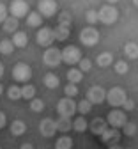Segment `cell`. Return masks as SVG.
I'll return each instance as SVG.
<instances>
[{"label": "cell", "instance_id": "cell-1", "mask_svg": "<svg viewBox=\"0 0 138 149\" xmlns=\"http://www.w3.org/2000/svg\"><path fill=\"white\" fill-rule=\"evenodd\" d=\"M119 18V11H117L113 6H103L99 11H97V22H103L105 25H112L117 22Z\"/></svg>", "mask_w": 138, "mask_h": 149}, {"label": "cell", "instance_id": "cell-2", "mask_svg": "<svg viewBox=\"0 0 138 149\" xmlns=\"http://www.w3.org/2000/svg\"><path fill=\"white\" fill-rule=\"evenodd\" d=\"M128 98V94H126V91L122 89V87H112L108 92H106V96H105V100L112 105V107H122V103H124V100Z\"/></svg>", "mask_w": 138, "mask_h": 149}, {"label": "cell", "instance_id": "cell-3", "mask_svg": "<svg viewBox=\"0 0 138 149\" xmlns=\"http://www.w3.org/2000/svg\"><path fill=\"white\" fill-rule=\"evenodd\" d=\"M126 123H128L126 112H122V110H119V108H113L110 114H108V117H106V124H108L110 128H113V130L122 128Z\"/></svg>", "mask_w": 138, "mask_h": 149}, {"label": "cell", "instance_id": "cell-4", "mask_svg": "<svg viewBox=\"0 0 138 149\" xmlns=\"http://www.w3.org/2000/svg\"><path fill=\"white\" fill-rule=\"evenodd\" d=\"M60 57H62V62H66L69 66H74V64L80 62L82 52H80V48H76V46L71 45V46H66L64 50H60Z\"/></svg>", "mask_w": 138, "mask_h": 149}, {"label": "cell", "instance_id": "cell-5", "mask_svg": "<svg viewBox=\"0 0 138 149\" xmlns=\"http://www.w3.org/2000/svg\"><path fill=\"white\" fill-rule=\"evenodd\" d=\"M12 78L16 82H28L32 78V68L25 62H18L12 68Z\"/></svg>", "mask_w": 138, "mask_h": 149}, {"label": "cell", "instance_id": "cell-6", "mask_svg": "<svg viewBox=\"0 0 138 149\" xmlns=\"http://www.w3.org/2000/svg\"><path fill=\"white\" fill-rule=\"evenodd\" d=\"M57 112L60 114V117H67L71 119L76 114V103L71 98H62L60 101L57 103Z\"/></svg>", "mask_w": 138, "mask_h": 149}, {"label": "cell", "instance_id": "cell-7", "mask_svg": "<svg viewBox=\"0 0 138 149\" xmlns=\"http://www.w3.org/2000/svg\"><path fill=\"white\" fill-rule=\"evenodd\" d=\"M43 62H44L48 68H57L58 64L62 62L60 50H58V48H55V46H50V48H46V52L43 53Z\"/></svg>", "mask_w": 138, "mask_h": 149}, {"label": "cell", "instance_id": "cell-8", "mask_svg": "<svg viewBox=\"0 0 138 149\" xmlns=\"http://www.w3.org/2000/svg\"><path fill=\"white\" fill-rule=\"evenodd\" d=\"M80 41L85 46H94V45L99 43V32H97L94 27H85L80 32Z\"/></svg>", "mask_w": 138, "mask_h": 149}, {"label": "cell", "instance_id": "cell-9", "mask_svg": "<svg viewBox=\"0 0 138 149\" xmlns=\"http://www.w3.org/2000/svg\"><path fill=\"white\" fill-rule=\"evenodd\" d=\"M105 96H106V91L101 87V85H92L90 89H89V92H87V101L90 103V105H99V103H103L105 101Z\"/></svg>", "mask_w": 138, "mask_h": 149}, {"label": "cell", "instance_id": "cell-10", "mask_svg": "<svg viewBox=\"0 0 138 149\" xmlns=\"http://www.w3.org/2000/svg\"><path fill=\"white\" fill-rule=\"evenodd\" d=\"M35 39H37V45L39 46H44V48H50L55 41V37H53V30L51 29H39L37 30V36H35Z\"/></svg>", "mask_w": 138, "mask_h": 149}, {"label": "cell", "instance_id": "cell-11", "mask_svg": "<svg viewBox=\"0 0 138 149\" xmlns=\"http://www.w3.org/2000/svg\"><path fill=\"white\" fill-rule=\"evenodd\" d=\"M11 16L16 18V20H19V18L27 16L30 11H28V4L25 2V0H12L11 2Z\"/></svg>", "mask_w": 138, "mask_h": 149}, {"label": "cell", "instance_id": "cell-12", "mask_svg": "<svg viewBox=\"0 0 138 149\" xmlns=\"http://www.w3.org/2000/svg\"><path fill=\"white\" fill-rule=\"evenodd\" d=\"M37 13L41 16H44V18H51L57 13V2L55 0H39Z\"/></svg>", "mask_w": 138, "mask_h": 149}, {"label": "cell", "instance_id": "cell-13", "mask_svg": "<svg viewBox=\"0 0 138 149\" xmlns=\"http://www.w3.org/2000/svg\"><path fill=\"white\" fill-rule=\"evenodd\" d=\"M39 132H41V135L43 137H53L55 135V132H57V128H55V121L53 119H50V117H46V119H43L41 123H39Z\"/></svg>", "mask_w": 138, "mask_h": 149}, {"label": "cell", "instance_id": "cell-14", "mask_svg": "<svg viewBox=\"0 0 138 149\" xmlns=\"http://www.w3.org/2000/svg\"><path fill=\"white\" fill-rule=\"evenodd\" d=\"M101 139H103L105 144H117L121 139V132L119 130H113V128H106L101 135Z\"/></svg>", "mask_w": 138, "mask_h": 149}, {"label": "cell", "instance_id": "cell-15", "mask_svg": "<svg viewBox=\"0 0 138 149\" xmlns=\"http://www.w3.org/2000/svg\"><path fill=\"white\" fill-rule=\"evenodd\" d=\"M11 43H12L14 48H25L27 43H28V36L25 32H21V30H16L14 36H12V39H11Z\"/></svg>", "mask_w": 138, "mask_h": 149}, {"label": "cell", "instance_id": "cell-16", "mask_svg": "<svg viewBox=\"0 0 138 149\" xmlns=\"http://www.w3.org/2000/svg\"><path fill=\"white\" fill-rule=\"evenodd\" d=\"M89 128H90V132H92L94 135H103V132L108 128V124H106V121H105V119L96 117V119L89 124Z\"/></svg>", "mask_w": 138, "mask_h": 149}, {"label": "cell", "instance_id": "cell-17", "mask_svg": "<svg viewBox=\"0 0 138 149\" xmlns=\"http://www.w3.org/2000/svg\"><path fill=\"white\" fill-rule=\"evenodd\" d=\"M69 34H71V27H67V25H57V29L53 30V37L57 41H66Z\"/></svg>", "mask_w": 138, "mask_h": 149}, {"label": "cell", "instance_id": "cell-18", "mask_svg": "<svg viewBox=\"0 0 138 149\" xmlns=\"http://www.w3.org/2000/svg\"><path fill=\"white\" fill-rule=\"evenodd\" d=\"M25 132H27V124H25L21 119H14V121L11 123V133H12L14 137H21Z\"/></svg>", "mask_w": 138, "mask_h": 149}, {"label": "cell", "instance_id": "cell-19", "mask_svg": "<svg viewBox=\"0 0 138 149\" xmlns=\"http://www.w3.org/2000/svg\"><path fill=\"white\" fill-rule=\"evenodd\" d=\"M55 128L58 130V132H62V133H67L69 130L73 128V123H71V119H67V117H58V119L55 121Z\"/></svg>", "mask_w": 138, "mask_h": 149}, {"label": "cell", "instance_id": "cell-20", "mask_svg": "<svg viewBox=\"0 0 138 149\" xmlns=\"http://www.w3.org/2000/svg\"><path fill=\"white\" fill-rule=\"evenodd\" d=\"M96 62H97V66H99V68H108L113 62V55L110 52H105L101 55H97V61Z\"/></svg>", "mask_w": 138, "mask_h": 149}, {"label": "cell", "instance_id": "cell-21", "mask_svg": "<svg viewBox=\"0 0 138 149\" xmlns=\"http://www.w3.org/2000/svg\"><path fill=\"white\" fill-rule=\"evenodd\" d=\"M43 23V16L39 13H28L27 14V25L28 27H41Z\"/></svg>", "mask_w": 138, "mask_h": 149}, {"label": "cell", "instance_id": "cell-22", "mask_svg": "<svg viewBox=\"0 0 138 149\" xmlns=\"http://www.w3.org/2000/svg\"><path fill=\"white\" fill-rule=\"evenodd\" d=\"M87 128H89V123L85 121V117H83V116L76 117V119L73 121V130H74V132H78V133H83Z\"/></svg>", "mask_w": 138, "mask_h": 149}, {"label": "cell", "instance_id": "cell-23", "mask_svg": "<svg viewBox=\"0 0 138 149\" xmlns=\"http://www.w3.org/2000/svg\"><path fill=\"white\" fill-rule=\"evenodd\" d=\"M58 84H60V80H58V77H57L55 73H46L44 74V85L48 89H57Z\"/></svg>", "mask_w": 138, "mask_h": 149}, {"label": "cell", "instance_id": "cell-24", "mask_svg": "<svg viewBox=\"0 0 138 149\" xmlns=\"http://www.w3.org/2000/svg\"><path fill=\"white\" fill-rule=\"evenodd\" d=\"M21 89V100H34L35 98V87L32 84H25Z\"/></svg>", "mask_w": 138, "mask_h": 149}, {"label": "cell", "instance_id": "cell-25", "mask_svg": "<svg viewBox=\"0 0 138 149\" xmlns=\"http://www.w3.org/2000/svg\"><path fill=\"white\" fill-rule=\"evenodd\" d=\"M82 78H83V73L80 71V69H69L67 71V82L69 84H80L82 82Z\"/></svg>", "mask_w": 138, "mask_h": 149}, {"label": "cell", "instance_id": "cell-26", "mask_svg": "<svg viewBox=\"0 0 138 149\" xmlns=\"http://www.w3.org/2000/svg\"><path fill=\"white\" fill-rule=\"evenodd\" d=\"M71 147H73V139L67 135L57 139V142H55V149H71Z\"/></svg>", "mask_w": 138, "mask_h": 149}, {"label": "cell", "instance_id": "cell-27", "mask_svg": "<svg viewBox=\"0 0 138 149\" xmlns=\"http://www.w3.org/2000/svg\"><path fill=\"white\" fill-rule=\"evenodd\" d=\"M4 30L11 32V34H14L18 30V20H16V18H12V16L6 18V20H4Z\"/></svg>", "mask_w": 138, "mask_h": 149}, {"label": "cell", "instance_id": "cell-28", "mask_svg": "<svg viewBox=\"0 0 138 149\" xmlns=\"http://www.w3.org/2000/svg\"><path fill=\"white\" fill-rule=\"evenodd\" d=\"M124 53L128 55L129 59H136V57H138V45H136V43H133V41H131V43H128V45L124 46Z\"/></svg>", "mask_w": 138, "mask_h": 149}, {"label": "cell", "instance_id": "cell-29", "mask_svg": "<svg viewBox=\"0 0 138 149\" xmlns=\"http://www.w3.org/2000/svg\"><path fill=\"white\" fill-rule=\"evenodd\" d=\"M14 52V46L11 43V39H2L0 41V55H9Z\"/></svg>", "mask_w": 138, "mask_h": 149}, {"label": "cell", "instance_id": "cell-30", "mask_svg": "<svg viewBox=\"0 0 138 149\" xmlns=\"http://www.w3.org/2000/svg\"><path fill=\"white\" fill-rule=\"evenodd\" d=\"M136 123H133V121H128L124 126H122V132H124V135L126 137H135L136 135Z\"/></svg>", "mask_w": 138, "mask_h": 149}, {"label": "cell", "instance_id": "cell-31", "mask_svg": "<svg viewBox=\"0 0 138 149\" xmlns=\"http://www.w3.org/2000/svg\"><path fill=\"white\" fill-rule=\"evenodd\" d=\"M90 110H92V105H90V103H89L87 100H82L80 103H78V105H76V112H80V114H82L83 117H85V116L89 114V112H90Z\"/></svg>", "mask_w": 138, "mask_h": 149}, {"label": "cell", "instance_id": "cell-32", "mask_svg": "<svg viewBox=\"0 0 138 149\" xmlns=\"http://www.w3.org/2000/svg\"><path fill=\"white\" fill-rule=\"evenodd\" d=\"M7 96H9V100H12V101L21 100V89H19L18 85H11V87L7 89Z\"/></svg>", "mask_w": 138, "mask_h": 149}, {"label": "cell", "instance_id": "cell-33", "mask_svg": "<svg viewBox=\"0 0 138 149\" xmlns=\"http://www.w3.org/2000/svg\"><path fill=\"white\" fill-rule=\"evenodd\" d=\"M71 23H73L71 13H60V14H58V25H67V27H71Z\"/></svg>", "mask_w": 138, "mask_h": 149}, {"label": "cell", "instance_id": "cell-34", "mask_svg": "<svg viewBox=\"0 0 138 149\" xmlns=\"http://www.w3.org/2000/svg\"><path fill=\"white\" fill-rule=\"evenodd\" d=\"M64 94H66V98H74V96H78V87L74 85V84H67L66 87H64Z\"/></svg>", "mask_w": 138, "mask_h": 149}, {"label": "cell", "instance_id": "cell-35", "mask_svg": "<svg viewBox=\"0 0 138 149\" xmlns=\"http://www.w3.org/2000/svg\"><path fill=\"white\" fill-rule=\"evenodd\" d=\"M43 108H44L43 100H39V98L30 100V110H32V112H43Z\"/></svg>", "mask_w": 138, "mask_h": 149}, {"label": "cell", "instance_id": "cell-36", "mask_svg": "<svg viewBox=\"0 0 138 149\" xmlns=\"http://www.w3.org/2000/svg\"><path fill=\"white\" fill-rule=\"evenodd\" d=\"M113 69H115V73L124 74V73H128L129 66H128V62H124V61H117V62H115V66H113Z\"/></svg>", "mask_w": 138, "mask_h": 149}, {"label": "cell", "instance_id": "cell-37", "mask_svg": "<svg viewBox=\"0 0 138 149\" xmlns=\"http://www.w3.org/2000/svg\"><path fill=\"white\" fill-rule=\"evenodd\" d=\"M78 64H80V68H78V69H80L82 73L85 71H90V68H92V62H90V59H80V62H78Z\"/></svg>", "mask_w": 138, "mask_h": 149}, {"label": "cell", "instance_id": "cell-38", "mask_svg": "<svg viewBox=\"0 0 138 149\" xmlns=\"http://www.w3.org/2000/svg\"><path fill=\"white\" fill-rule=\"evenodd\" d=\"M122 108H124L122 112H131V110L135 108V101H133L131 98H126V100H124V103H122Z\"/></svg>", "mask_w": 138, "mask_h": 149}, {"label": "cell", "instance_id": "cell-39", "mask_svg": "<svg viewBox=\"0 0 138 149\" xmlns=\"http://www.w3.org/2000/svg\"><path fill=\"white\" fill-rule=\"evenodd\" d=\"M85 18H87L89 23H96V22H97V11H87Z\"/></svg>", "mask_w": 138, "mask_h": 149}, {"label": "cell", "instance_id": "cell-40", "mask_svg": "<svg viewBox=\"0 0 138 149\" xmlns=\"http://www.w3.org/2000/svg\"><path fill=\"white\" fill-rule=\"evenodd\" d=\"M6 18H7V7H6L4 4H0V22L4 23Z\"/></svg>", "mask_w": 138, "mask_h": 149}, {"label": "cell", "instance_id": "cell-41", "mask_svg": "<svg viewBox=\"0 0 138 149\" xmlns=\"http://www.w3.org/2000/svg\"><path fill=\"white\" fill-rule=\"evenodd\" d=\"M6 123H7V117H6V114H4V112H0V130H2V128L6 126Z\"/></svg>", "mask_w": 138, "mask_h": 149}, {"label": "cell", "instance_id": "cell-42", "mask_svg": "<svg viewBox=\"0 0 138 149\" xmlns=\"http://www.w3.org/2000/svg\"><path fill=\"white\" fill-rule=\"evenodd\" d=\"M19 149H34V146L28 144V142H25V144H21V147H19Z\"/></svg>", "mask_w": 138, "mask_h": 149}, {"label": "cell", "instance_id": "cell-43", "mask_svg": "<svg viewBox=\"0 0 138 149\" xmlns=\"http://www.w3.org/2000/svg\"><path fill=\"white\" fill-rule=\"evenodd\" d=\"M2 74H4V64L0 62V78H2Z\"/></svg>", "mask_w": 138, "mask_h": 149}, {"label": "cell", "instance_id": "cell-44", "mask_svg": "<svg viewBox=\"0 0 138 149\" xmlns=\"http://www.w3.org/2000/svg\"><path fill=\"white\" fill-rule=\"evenodd\" d=\"M106 2H108V6H113V4L119 2V0H106Z\"/></svg>", "mask_w": 138, "mask_h": 149}, {"label": "cell", "instance_id": "cell-45", "mask_svg": "<svg viewBox=\"0 0 138 149\" xmlns=\"http://www.w3.org/2000/svg\"><path fill=\"white\" fill-rule=\"evenodd\" d=\"M108 149H122V147H121V146H117V144H113V146H112V147H108Z\"/></svg>", "mask_w": 138, "mask_h": 149}, {"label": "cell", "instance_id": "cell-46", "mask_svg": "<svg viewBox=\"0 0 138 149\" xmlns=\"http://www.w3.org/2000/svg\"><path fill=\"white\" fill-rule=\"evenodd\" d=\"M2 92H4V87H2V84H0V96H2Z\"/></svg>", "mask_w": 138, "mask_h": 149}, {"label": "cell", "instance_id": "cell-47", "mask_svg": "<svg viewBox=\"0 0 138 149\" xmlns=\"http://www.w3.org/2000/svg\"><path fill=\"white\" fill-rule=\"evenodd\" d=\"M136 2H138V0H133V4H135V6H136Z\"/></svg>", "mask_w": 138, "mask_h": 149}, {"label": "cell", "instance_id": "cell-48", "mask_svg": "<svg viewBox=\"0 0 138 149\" xmlns=\"http://www.w3.org/2000/svg\"><path fill=\"white\" fill-rule=\"evenodd\" d=\"M128 149H133V147H128Z\"/></svg>", "mask_w": 138, "mask_h": 149}, {"label": "cell", "instance_id": "cell-49", "mask_svg": "<svg viewBox=\"0 0 138 149\" xmlns=\"http://www.w3.org/2000/svg\"><path fill=\"white\" fill-rule=\"evenodd\" d=\"M0 149H2V147H0Z\"/></svg>", "mask_w": 138, "mask_h": 149}]
</instances>
